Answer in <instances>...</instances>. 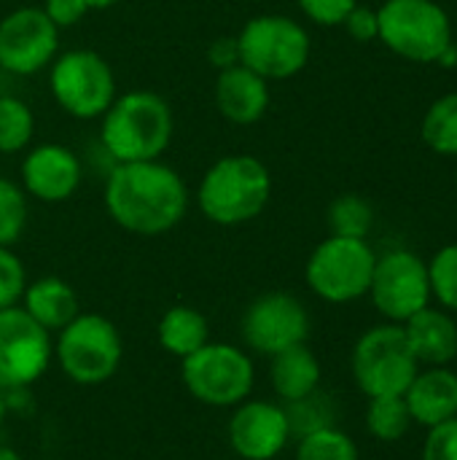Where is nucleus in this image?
Here are the masks:
<instances>
[{"label": "nucleus", "mask_w": 457, "mask_h": 460, "mask_svg": "<svg viewBox=\"0 0 457 460\" xmlns=\"http://www.w3.org/2000/svg\"><path fill=\"white\" fill-rule=\"evenodd\" d=\"M105 210L127 232L156 237L175 229L189 210L183 178L164 162H121L105 178Z\"/></svg>", "instance_id": "f257e3e1"}, {"label": "nucleus", "mask_w": 457, "mask_h": 460, "mask_svg": "<svg viewBox=\"0 0 457 460\" xmlns=\"http://www.w3.org/2000/svg\"><path fill=\"white\" fill-rule=\"evenodd\" d=\"M172 111L164 97L137 89L113 100L102 113L100 146L113 164L159 159L172 140Z\"/></svg>", "instance_id": "f03ea898"}, {"label": "nucleus", "mask_w": 457, "mask_h": 460, "mask_svg": "<svg viewBox=\"0 0 457 460\" xmlns=\"http://www.w3.org/2000/svg\"><path fill=\"white\" fill-rule=\"evenodd\" d=\"M269 197L272 175L267 164L250 154H229L205 172L197 205L207 221L218 226H237L261 216Z\"/></svg>", "instance_id": "7ed1b4c3"}, {"label": "nucleus", "mask_w": 457, "mask_h": 460, "mask_svg": "<svg viewBox=\"0 0 457 460\" xmlns=\"http://www.w3.org/2000/svg\"><path fill=\"white\" fill-rule=\"evenodd\" d=\"M124 345L119 329L97 313H78L57 332L54 358L78 385H102L121 367Z\"/></svg>", "instance_id": "20e7f679"}, {"label": "nucleus", "mask_w": 457, "mask_h": 460, "mask_svg": "<svg viewBox=\"0 0 457 460\" xmlns=\"http://www.w3.org/2000/svg\"><path fill=\"white\" fill-rule=\"evenodd\" d=\"M353 380L369 399L404 396L420 372L404 326L382 323L369 329L353 348Z\"/></svg>", "instance_id": "39448f33"}, {"label": "nucleus", "mask_w": 457, "mask_h": 460, "mask_svg": "<svg viewBox=\"0 0 457 460\" xmlns=\"http://www.w3.org/2000/svg\"><path fill=\"white\" fill-rule=\"evenodd\" d=\"M377 22V38L409 62H439L453 43L450 13L436 0H385Z\"/></svg>", "instance_id": "423d86ee"}, {"label": "nucleus", "mask_w": 457, "mask_h": 460, "mask_svg": "<svg viewBox=\"0 0 457 460\" xmlns=\"http://www.w3.org/2000/svg\"><path fill=\"white\" fill-rule=\"evenodd\" d=\"M186 391L207 407H237L250 399L256 367L245 350L229 342H207L180 361Z\"/></svg>", "instance_id": "0eeeda50"}, {"label": "nucleus", "mask_w": 457, "mask_h": 460, "mask_svg": "<svg viewBox=\"0 0 457 460\" xmlns=\"http://www.w3.org/2000/svg\"><path fill=\"white\" fill-rule=\"evenodd\" d=\"M237 49L240 65L267 81H283L304 70L310 59V35L291 16L261 13L245 22L237 35Z\"/></svg>", "instance_id": "6e6552de"}, {"label": "nucleus", "mask_w": 457, "mask_h": 460, "mask_svg": "<svg viewBox=\"0 0 457 460\" xmlns=\"http://www.w3.org/2000/svg\"><path fill=\"white\" fill-rule=\"evenodd\" d=\"M377 256L366 240L326 237L310 256L304 278L315 296L331 305H347L369 294Z\"/></svg>", "instance_id": "1a4fd4ad"}, {"label": "nucleus", "mask_w": 457, "mask_h": 460, "mask_svg": "<svg viewBox=\"0 0 457 460\" xmlns=\"http://www.w3.org/2000/svg\"><path fill=\"white\" fill-rule=\"evenodd\" d=\"M48 86L57 105L73 119H97L116 100L110 65L89 49H73L51 62Z\"/></svg>", "instance_id": "9d476101"}, {"label": "nucleus", "mask_w": 457, "mask_h": 460, "mask_svg": "<svg viewBox=\"0 0 457 460\" xmlns=\"http://www.w3.org/2000/svg\"><path fill=\"white\" fill-rule=\"evenodd\" d=\"M54 358L51 334L38 326L22 305L0 310V391L32 385Z\"/></svg>", "instance_id": "9b49d317"}, {"label": "nucleus", "mask_w": 457, "mask_h": 460, "mask_svg": "<svg viewBox=\"0 0 457 460\" xmlns=\"http://www.w3.org/2000/svg\"><path fill=\"white\" fill-rule=\"evenodd\" d=\"M369 296L391 323H407L431 302L428 264L412 251H391L377 259Z\"/></svg>", "instance_id": "f8f14e48"}, {"label": "nucleus", "mask_w": 457, "mask_h": 460, "mask_svg": "<svg viewBox=\"0 0 457 460\" xmlns=\"http://www.w3.org/2000/svg\"><path fill=\"white\" fill-rule=\"evenodd\" d=\"M310 334L307 307L283 291H272L250 302L242 315V340L253 353L277 356L294 345H304Z\"/></svg>", "instance_id": "ddd939ff"}, {"label": "nucleus", "mask_w": 457, "mask_h": 460, "mask_svg": "<svg viewBox=\"0 0 457 460\" xmlns=\"http://www.w3.org/2000/svg\"><path fill=\"white\" fill-rule=\"evenodd\" d=\"M59 27L43 8H16L0 22V67L16 75H32L54 62Z\"/></svg>", "instance_id": "4468645a"}, {"label": "nucleus", "mask_w": 457, "mask_h": 460, "mask_svg": "<svg viewBox=\"0 0 457 460\" xmlns=\"http://www.w3.org/2000/svg\"><path fill=\"white\" fill-rule=\"evenodd\" d=\"M229 447L242 460L277 458L291 442V426L283 404L245 399L229 418Z\"/></svg>", "instance_id": "2eb2a0df"}, {"label": "nucleus", "mask_w": 457, "mask_h": 460, "mask_svg": "<svg viewBox=\"0 0 457 460\" xmlns=\"http://www.w3.org/2000/svg\"><path fill=\"white\" fill-rule=\"evenodd\" d=\"M83 178L81 159L59 143L35 146L22 162V183L27 194L40 202H65L70 199Z\"/></svg>", "instance_id": "dca6fc26"}, {"label": "nucleus", "mask_w": 457, "mask_h": 460, "mask_svg": "<svg viewBox=\"0 0 457 460\" xmlns=\"http://www.w3.org/2000/svg\"><path fill=\"white\" fill-rule=\"evenodd\" d=\"M215 105L232 124H256L269 108V81L245 65L218 70Z\"/></svg>", "instance_id": "f3484780"}, {"label": "nucleus", "mask_w": 457, "mask_h": 460, "mask_svg": "<svg viewBox=\"0 0 457 460\" xmlns=\"http://www.w3.org/2000/svg\"><path fill=\"white\" fill-rule=\"evenodd\" d=\"M412 423L434 429L457 418V375L447 367H431L417 372L404 394Z\"/></svg>", "instance_id": "a211bd4d"}, {"label": "nucleus", "mask_w": 457, "mask_h": 460, "mask_svg": "<svg viewBox=\"0 0 457 460\" xmlns=\"http://www.w3.org/2000/svg\"><path fill=\"white\" fill-rule=\"evenodd\" d=\"M404 326L415 358L426 367H447L457 358V323L444 310L423 307Z\"/></svg>", "instance_id": "6ab92c4d"}, {"label": "nucleus", "mask_w": 457, "mask_h": 460, "mask_svg": "<svg viewBox=\"0 0 457 460\" xmlns=\"http://www.w3.org/2000/svg\"><path fill=\"white\" fill-rule=\"evenodd\" d=\"M269 383L275 396L286 404L307 399L321 388V361L307 345H294L272 356Z\"/></svg>", "instance_id": "aec40b11"}, {"label": "nucleus", "mask_w": 457, "mask_h": 460, "mask_svg": "<svg viewBox=\"0 0 457 460\" xmlns=\"http://www.w3.org/2000/svg\"><path fill=\"white\" fill-rule=\"evenodd\" d=\"M22 310L48 334L65 329L81 313L75 291L65 280L51 278V275L38 278L35 283H27L22 294Z\"/></svg>", "instance_id": "412c9836"}, {"label": "nucleus", "mask_w": 457, "mask_h": 460, "mask_svg": "<svg viewBox=\"0 0 457 460\" xmlns=\"http://www.w3.org/2000/svg\"><path fill=\"white\" fill-rule=\"evenodd\" d=\"M156 337H159V345L170 356L183 361L186 356L197 353L202 345L210 342V326L199 310L189 305H175L162 315Z\"/></svg>", "instance_id": "4be33fe9"}, {"label": "nucleus", "mask_w": 457, "mask_h": 460, "mask_svg": "<svg viewBox=\"0 0 457 460\" xmlns=\"http://www.w3.org/2000/svg\"><path fill=\"white\" fill-rule=\"evenodd\" d=\"M423 140L442 156H457V92L439 97L426 111Z\"/></svg>", "instance_id": "5701e85b"}, {"label": "nucleus", "mask_w": 457, "mask_h": 460, "mask_svg": "<svg viewBox=\"0 0 457 460\" xmlns=\"http://www.w3.org/2000/svg\"><path fill=\"white\" fill-rule=\"evenodd\" d=\"M366 429L380 442H399L412 429V415L407 410L404 396H380L369 399L366 410Z\"/></svg>", "instance_id": "b1692460"}, {"label": "nucleus", "mask_w": 457, "mask_h": 460, "mask_svg": "<svg viewBox=\"0 0 457 460\" xmlns=\"http://www.w3.org/2000/svg\"><path fill=\"white\" fill-rule=\"evenodd\" d=\"M35 119L24 100L3 94L0 97V154L24 151L32 140Z\"/></svg>", "instance_id": "393cba45"}, {"label": "nucleus", "mask_w": 457, "mask_h": 460, "mask_svg": "<svg viewBox=\"0 0 457 460\" xmlns=\"http://www.w3.org/2000/svg\"><path fill=\"white\" fill-rule=\"evenodd\" d=\"M372 224H374V210L358 194H342L329 208V226H331V234L337 237L366 240V234L372 232Z\"/></svg>", "instance_id": "a878e982"}, {"label": "nucleus", "mask_w": 457, "mask_h": 460, "mask_svg": "<svg viewBox=\"0 0 457 460\" xmlns=\"http://www.w3.org/2000/svg\"><path fill=\"white\" fill-rule=\"evenodd\" d=\"M296 460H358V447L345 431L329 426L299 439Z\"/></svg>", "instance_id": "bb28decb"}, {"label": "nucleus", "mask_w": 457, "mask_h": 460, "mask_svg": "<svg viewBox=\"0 0 457 460\" xmlns=\"http://www.w3.org/2000/svg\"><path fill=\"white\" fill-rule=\"evenodd\" d=\"M286 415H288V426H291V437L302 439L312 431H321V429H329L334 426V410L331 404L326 402V396H321L318 391L310 394L307 399H299V402H291L286 404Z\"/></svg>", "instance_id": "cd10ccee"}, {"label": "nucleus", "mask_w": 457, "mask_h": 460, "mask_svg": "<svg viewBox=\"0 0 457 460\" xmlns=\"http://www.w3.org/2000/svg\"><path fill=\"white\" fill-rule=\"evenodd\" d=\"M27 226V199L24 191L8 181L0 178V245L11 248Z\"/></svg>", "instance_id": "c85d7f7f"}, {"label": "nucleus", "mask_w": 457, "mask_h": 460, "mask_svg": "<svg viewBox=\"0 0 457 460\" xmlns=\"http://www.w3.org/2000/svg\"><path fill=\"white\" fill-rule=\"evenodd\" d=\"M428 278H431V294L439 299V305L444 310L457 313V243L442 248L431 259Z\"/></svg>", "instance_id": "c756f323"}, {"label": "nucleus", "mask_w": 457, "mask_h": 460, "mask_svg": "<svg viewBox=\"0 0 457 460\" xmlns=\"http://www.w3.org/2000/svg\"><path fill=\"white\" fill-rule=\"evenodd\" d=\"M27 288V272L19 256L0 245V310L16 307L22 302V294Z\"/></svg>", "instance_id": "7c9ffc66"}, {"label": "nucleus", "mask_w": 457, "mask_h": 460, "mask_svg": "<svg viewBox=\"0 0 457 460\" xmlns=\"http://www.w3.org/2000/svg\"><path fill=\"white\" fill-rule=\"evenodd\" d=\"M420 460H457V418L428 429Z\"/></svg>", "instance_id": "2f4dec72"}, {"label": "nucleus", "mask_w": 457, "mask_h": 460, "mask_svg": "<svg viewBox=\"0 0 457 460\" xmlns=\"http://www.w3.org/2000/svg\"><path fill=\"white\" fill-rule=\"evenodd\" d=\"M358 5V0H299L304 16L321 27H337L347 19V13Z\"/></svg>", "instance_id": "473e14b6"}, {"label": "nucleus", "mask_w": 457, "mask_h": 460, "mask_svg": "<svg viewBox=\"0 0 457 460\" xmlns=\"http://www.w3.org/2000/svg\"><path fill=\"white\" fill-rule=\"evenodd\" d=\"M350 32V38H356L358 43H369V40H377L380 35V22H377V11L366 8V5H356L347 19L342 22Z\"/></svg>", "instance_id": "72a5a7b5"}, {"label": "nucleus", "mask_w": 457, "mask_h": 460, "mask_svg": "<svg viewBox=\"0 0 457 460\" xmlns=\"http://www.w3.org/2000/svg\"><path fill=\"white\" fill-rule=\"evenodd\" d=\"M89 5L86 0H46L43 3V13L62 30V27H73L86 16Z\"/></svg>", "instance_id": "f704fd0d"}, {"label": "nucleus", "mask_w": 457, "mask_h": 460, "mask_svg": "<svg viewBox=\"0 0 457 460\" xmlns=\"http://www.w3.org/2000/svg\"><path fill=\"white\" fill-rule=\"evenodd\" d=\"M207 59L215 70H226L240 65V49H237V38H218L210 43L207 49Z\"/></svg>", "instance_id": "c9c22d12"}, {"label": "nucleus", "mask_w": 457, "mask_h": 460, "mask_svg": "<svg viewBox=\"0 0 457 460\" xmlns=\"http://www.w3.org/2000/svg\"><path fill=\"white\" fill-rule=\"evenodd\" d=\"M0 460H22V456H19L13 447H8V445H0Z\"/></svg>", "instance_id": "e433bc0d"}, {"label": "nucleus", "mask_w": 457, "mask_h": 460, "mask_svg": "<svg viewBox=\"0 0 457 460\" xmlns=\"http://www.w3.org/2000/svg\"><path fill=\"white\" fill-rule=\"evenodd\" d=\"M116 3H121V0H86L89 11H92V8H110V5H116Z\"/></svg>", "instance_id": "4c0bfd02"}, {"label": "nucleus", "mask_w": 457, "mask_h": 460, "mask_svg": "<svg viewBox=\"0 0 457 460\" xmlns=\"http://www.w3.org/2000/svg\"><path fill=\"white\" fill-rule=\"evenodd\" d=\"M5 412H8V410H5V394L0 391V429H3V423H5Z\"/></svg>", "instance_id": "58836bf2"}]
</instances>
